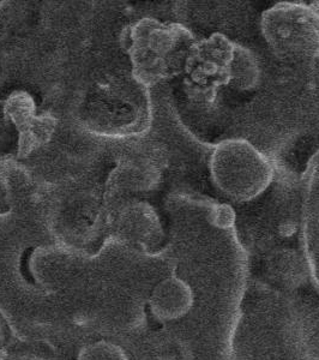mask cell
Masks as SVG:
<instances>
[{
    "instance_id": "obj_1",
    "label": "cell",
    "mask_w": 319,
    "mask_h": 360,
    "mask_svg": "<svg viewBox=\"0 0 319 360\" xmlns=\"http://www.w3.org/2000/svg\"><path fill=\"white\" fill-rule=\"evenodd\" d=\"M195 42L193 34L179 23L141 20L130 32L132 76L150 86L183 74Z\"/></svg>"
},
{
    "instance_id": "obj_2",
    "label": "cell",
    "mask_w": 319,
    "mask_h": 360,
    "mask_svg": "<svg viewBox=\"0 0 319 360\" xmlns=\"http://www.w3.org/2000/svg\"><path fill=\"white\" fill-rule=\"evenodd\" d=\"M148 86L132 78L98 83L84 105V122L91 131L112 137L138 135L150 124Z\"/></svg>"
},
{
    "instance_id": "obj_3",
    "label": "cell",
    "mask_w": 319,
    "mask_h": 360,
    "mask_svg": "<svg viewBox=\"0 0 319 360\" xmlns=\"http://www.w3.org/2000/svg\"><path fill=\"white\" fill-rule=\"evenodd\" d=\"M214 184L235 202H250L271 188L274 168L257 148L244 139L216 146L210 158Z\"/></svg>"
},
{
    "instance_id": "obj_4",
    "label": "cell",
    "mask_w": 319,
    "mask_h": 360,
    "mask_svg": "<svg viewBox=\"0 0 319 360\" xmlns=\"http://www.w3.org/2000/svg\"><path fill=\"white\" fill-rule=\"evenodd\" d=\"M263 37L282 60L303 63L319 58V3H280L263 13Z\"/></svg>"
},
{
    "instance_id": "obj_5",
    "label": "cell",
    "mask_w": 319,
    "mask_h": 360,
    "mask_svg": "<svg viewBox=\"0 0 319 360\" xmlns=\"http://www.w3.org/2000/svg\"><path fill=\"white\" fill-rule=\"evenodd\" d=\"M235 44L216 33L195 42L184 69L185 91L200 103H211L217 90L230 83Z\"/></svg>"
},
{
    "instance_id": "obj_6",
    "label": "cell",
    "mask_w": 319,
    "mask_h": 360,
    "mask_svg": "<svg viewBox=\"0 0 319 360\" xmlns=\"http://www.w3.org/2000/svg\"><path fill=\"white\" fill-rule=\"evenodd\" d=\"M110 232L119 242L144 252H154L164 242V231L154 209L139 202L108 217Z\"/></svg>"
},
{
    "instance_id": "obj_7",
    "label": "cell",
    "mask_w": 319,
    "mask_h": 360,
    "mask_svg": "<svg viewBox=\"0 0 319 360\" xmlns=\"http://www.w3.org/2000/svg\"><path fill=\"white\" fill-rule=\"evenodd\" d=\"M5 113L20 132L18 152L25 158L35 149L47 143L57 125L56 119L45 115H35V103L25 91H15L5 103Z\"/></svg>"
},
{
    "instance_id": "obj_8",
    "label": "cell",
    "mask_w": 319,
    "mask_h": 360,
    "mask_svg": "<svg viewBox=\"0 0 319 360\" xmlns=\"http://www.w3.org/2000/svg\"><path fill=\"white\" fill-rule=\"evenodd\" d=\"M150 304L154 315L161 321L181 319L193 307V291L181 278H169L157 285Z\"/></svg>"
},
{
    "instance_id": "obj_9",
    "label": "cell",
    "mask_w": 319,
    "mask_h": 360,
    "mask_svg": "<svg viewBox=\"0 0 319 360\" xmlns=\"http://www.w3.org/2000/svg\"><path fill=\"white\" fill-rule=\"evenodd\" d=\"M257 75V64L254 62V56L251 54L250 51H247L242 46L235 45L230 83L234 82L239 84L242 89H246L249 86H254Z\"/></svg>"
},
{
    "instance_id": "obj_10",
    "label": "cell",
    "mask_w": 319,
    "mask_h": 360,
    "mask_svg": "<svg viewBox=\"0 0 319 360\" xmlns=\"http://www.w3.org/2000/svg\"><path fill=\"white\" fill-rule=\"evenodd\" d=\"M79 360H129L122 348L100 341L83 348Z\"/></svg>"
},
{
    "instance_id": "obj_11",
    "label": "cell",
    "mask_w": 319,
    "mask_h": 360,
    "mask_svg": "<svg viewBox=\"0 0 319 360\" xmlns=\"http://www.w3.org/2000/svg\"><path fill=\"white\" fill-rule=\"evenodd\" d=\"M5 162H0V214L5 213L8 207L11 205V198H10V186H8V180L10 178L8 173L5 171Z\"/></svg>"
},
{
    "instance_id": "obj_12",
    "label": "cell",
    "mask_w": 319,
    "mask_h": 360,
    "mask_svg": "<svg viewBox=\"0 0 319 360\" xmlns=\"http://www.w3.org/2000/svg\"><path fill=\"white\" fill-rule=\"evenodd\" d=\"M8 342V326L5 323V319L0 315V354L4 351Z\"/></svg>"
}]
</instances>
